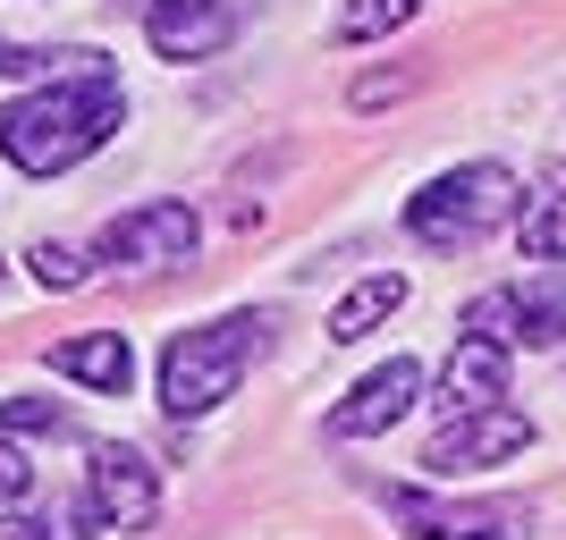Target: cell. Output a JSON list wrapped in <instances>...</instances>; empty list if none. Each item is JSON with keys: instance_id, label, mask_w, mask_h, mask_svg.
I'll return each mask as SVG.
<instances>
[{"instance_id": "obj_1", "label": "cell", "mask_w": 566, "mask_h": 540, "mask_svg": "<svg viewBox=\"0 0 566 540\" xmlns=\"http://www.w3.org/2000/svg\"><path fill=\"white\" fill-rule=\"evenodd\" d=\"M118 102L111 68H76V76H43V85H25V102L0 110V152L25 169V178H60V169L94 161L102 144L118 136Z\"/></svg>"}, {"instance_id": "obj_2", "label": "cell", "mask_w": 566, "mask_h": 540, "mask_svg": "<svg viewBox=\"0 0 566 540\" xmlns=\"http://www.w3.org/2000/svg\"><path fill=\"white\" fill-rule=\"evenodd\" d=\"M254 313H229V321H203V329H178L161 347V405L187 423V414H212L220 398H237V380L254 363Z\"/></svg>"}, {"instance_id": "obj_3", "label": "cell", "mask_w": 566, "mask_h": 540, "mask_svg": "<svg viewBox=\"0 0 566 540\" xmlns=\"http://www.w3.org/2000/svg\"><path fill=\"white\" fill-rule=\"evenodd\" d=\"M516 178L499 161H465L449 169V178H431L415 203H406V229L423 236V245H440V254H457V245H473V236H491L499 220H516Z\"/></svg>"}, {"instance_id": "obj_4", "label": "cell", "mask_w": 566, "mask_h": 540, "mask_svg": "<svg viewBox=\"0 0 566 540\" xmlns=\"http://www.w3.org/2000/svg\"><path fill=\"white\" fill-rule=\"evenodd\" d=\"M195 212L187 203H136L127 220H111V229L94 236V262H111V271H169V262L195 254Z\"/></svg>"}, {"instance_id": "obj_5", "label": "cell", "mask_w": 566, "mask_h": 540, "mask_svg": "<svg viewBox=\"0 0 566 540\" xmlns=\"http://www.w3.org/2000/svg\"><path fill=\"white\" fill-rule=\"evenodd\" d=\"M533 447V423H524L516 405H482V414H457L440 440L423 447V473H440V481H457V473H482V465H507V456H524Z\"/></svg>"}, {"instance_id": "obj_6", "label": "cell", "mask_w": 566, "mask_h": 540, "mask_svg": "<svg viewBox=\"0 0 566 540\" xmlns=\"http://www.w3.org/2000/svg\"><path fill=\"white\" fill-rule=\"evenodd\" d=\"M85 498L102 507L111 532H144V523H161V473L144 465L136 447H118V440H102L94 456H85Z\"/></svg>"}, {"instance_id": "obj_7", "label": "cell", "mask_w": 566, "mask_h": 540, "mask_svg": "<svg viewBox=\"0 0 566 540\" xmlns=\"http://www.w3.org/2000/svg\"><path fill=\"white\" fill-rule=\"evenodd\" d=\"M465 329L499 338V347H558L566 338V279L549 287H491L465 305Z\"/></svg>"}, {"instance_id": "obj_8", "label": "cell", "mask_w": 566, "mask_h": 540, "mask_svg": "<svg viewBox=\"0 0 566 540\" xmlns=\"http://www.w3.org/2000/svg\"><path fill=\"white\" fill-rule=\"evenodd\" d=\"M415 398H423V363H406V354H398V363L364 372L347 398L331 405V431H338V440H380L398 414H415Z\"/></svg>"}, {"instance_id": "obj_9", "label": "cell", "mask_w": 566, "mask_h": 540, "mask_svg": "<svg viewBox=\"0 0 566 540\" xmlns=\"http://www.w3.org/2000/svg\"><path fill=\"white\" fill-rule=\"evenodd\" d=\"M144 34L161 60H212L237 34V0H153L144 9Z\"/></svg>"}, {"instance_id": "obj_10", "label": "cell", "mask_w": 566, "mask_h": 540, "mask_svg": "<svg viewBox=\"0 0 566 540\" xmlns=\"http://www.w3.org/2000/svg\"><path fill=\"white\" fill-rule=\"evenodd\" d=\"M499 398H507V347L482 338V329H465L457 354L440 363V405H449V414H482V405H499Z\"/></svg>"}, {"instance_id": "obj_11", "label": "cell", "mask_w": 566, "mask_h": 540, "mask_svg": "<svg viewBox=\"0 0 566 540\" xmlns=\"http://www.w3.org/2000/svg\"><path fill=\"white\" fill-rule=\"evenodd\" d=\"M51 372L85 380V389H102V398H127L136 354H127V338H118V329H94V338H60V347H51Z\"/></svg>"}, {"instance_id": "obj_12", "label": "cell", "mask_w": 566, "mask_h": 540, "mask_svg": "<svg viewBox=\"0 0 566 540\" xmlns=\"http://www.w3.org/2000/svg\"><path fill=\"white\" fill-rule=\"evenodd\" d=\"M516 245L524 262H566V161L516 203Z\"/></svg>"}, {"instance_id": "obj_13", "label": "cell", "mask_w": 566, "mask_h": 540, "mask_svg": "<svg viewBox=\"0 0 566 540\" xmlns=\"http://www.w3.org/2000/svg\"><path fill=\"white\" fill-rule=\"evenodd\" d=\"M398 305H406V279H398V271H380V279L347 287V305L331 313V338H338V347H355L364 329H380V321H389Z\"/></svg>"}, {"instance_id": "obj_14", "label": "cell", "mask_w": 566, "mask_h": 540, "mask_svg": "<svg viewBox=\"0 0 566 540\" xmlns=\"http://www.w3.org/2000/svg\"><path fill=\"white\" fill-rule=\"evenodd\" d=\"M423 18V0H338V43H380V34H398V25Z\"/></svg>"}, {"instance_id": "obj_15", "label": "cell", "mask_w": 566, "mask_h": 540, "mask_svg": "<svg viewBox=\"0 0 566 540\" xmlns=\"http://www.w3.org/2000/svg\"><path fill=\"white\" fill-rule=\"evenodd\" d=\"M94 523H102V507L94 498H76V507H60V516H0V540H94Z\"/></svg>"}, {"instance_id": "obj_16", "label": "cell", "mask_w": 566, "mask_h": 540, "mask_svg": "<svg viewBox=\"0 0 566 540\" xmlns=\"http://www.w3.org/2000/svg\"><path fill=\"white\" fill-rule=\"evenodd\" d=\"M18 498H34V456L0 431V507H18Z\"/></svg>"}, {"instance_id": "obj_17", "label": "cell", "mask_w": 566, "mask_h": 540, "mask_svg": "<svg viewBox=\"0 0 566 540\" xmlns=\"http://www.w3.org/2000/svg\"><path fill=\"white\" fill-rule=\"evenodd\" d=\"M25 262H34V279H43V287H76V279H85V262H76L69 245H34Z\"/></svg>"}, {"instance_id": "obj_18", "label": "cell", "mask_w": 566, "mask_h": 540, "mask_svg": "<svg viewBox=\"0 0 566 540\" xmlns=\"http://www.w3.org/2000/svg\"><path fill=\"white\" fill-rule=\"evenodd\" d=\"M0 423H9V431H60V405H43V398H9V405H0Z\"/></svg>"}, {"instance_id": "obj_19", "label": "cell", "mask_w": 566, "mask_h": 540, "mask_svg": "<svg viewBox=\"0 0 566 540\" xmlns=\"http://www.w3.org/2000/svg\"><path fill=\"white\" fill-rule=\"evenodd\" d=\"M482 540H507V532H482Z\"/></svg>"}, {"instance_id": "obj_20", "label": "cell", "mask_w": 566, "mask_h": 540, "mask_svg": "<svg viewBox=\"0 0 566 540\" xmlns=\"http://www.w3.org/2000/svg\"><path fill=\"white\" fill-rule=\"evenodd\" d=\"M0 279H9V271H0Z\"/></svg>"}]
</instances>
